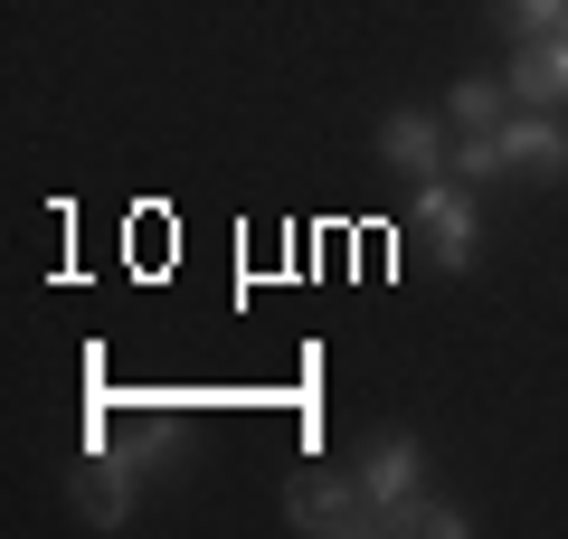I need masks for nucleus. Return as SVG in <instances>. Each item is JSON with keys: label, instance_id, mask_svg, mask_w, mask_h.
I'll list each match as a JSON object with an SVG mask.
<instances>
[{"label": "nucleus", "instance_id": "nucleus-1", "mask_svg": "<svg viewBox=\"0 0 568 539\" xmlns=\"http://www.w3.org/2000/svg\"><path fill=\"white\" fill-rule=\"evenodd\" d=\"M152 474H162V464H152V445H142V436H95L85 482H77V511L95 520V530H114V520L142 501V482H152Z\"/></svg>", "mask_w": 568, "mask_h": 539}, {"label": "nucleus", "instance_id": "nucleus-2", "mask_svg": "<svg viewBox=\"0 0 568 539\" xmlns=\"http://www.w3.org/2000/svg\"><path fill=\"white\" fill-rule=\"evenodd\" d=\"M417 237H426V256H436V275H465V265H474V246H484V209H474V190L455 171L417 190Z\"/></svg>", "mask_w": 568, "mask_h": 539}, {"label": "nucleus", "instance_id": "nucleus-3", "mask_svg": "<svg viewBox=\"0 0 568 539\" xmlns=\"http://www.w3.org/2000/svg\"><path fill=\"white\" fill-rule=\"evenodd\" d=\"M294 530H332V539H379V501L361 492V474H304L284 492Z\"/></svg>", "mask_w": 568, "mask_h": 539}, {"label": "nucleus", "instance_id": "nucleus-4", "mask_svg": "<svg viewBox=\"0 0 568 539\" xmlns=\"http://www.w3.org/2000/svg\"><path fill=\"white\" fill-rule=\"evenodd\" d=\"M351 474H361V492L379 501V520H388V501H407V492L426 482V445L398 436V426H379V436L361 445V464H351Z\"/></svg>", "mask_w": 568, "mask_h": 539}, {"label": "nucleus", "instance_id": "nucleus-5", "mask_svg": "<svg viewBox=\"0 0 568 539\" xmlns=\"http://www.w3.org/2000/svg\"><path fill=\"white\" fill-rule=\"evenodd\" d=\"M503 161L530 171V180H559L568 171V123L549 114V104H511L503 114Z\"/></svg>", "mask_w": 568, "mask_h": 539}, {"label": "nucleus", "instance_id": "nucleus-6", "mask_svg": "<svg viewBox=\"0 0 568 539\" xmlns=\"http://www.w3.org/2000/svg\"><path fill=\"white\" fill-rule=\"evenodd\" d=\"M446 152H455V142L436 133V114H388L379 123V161L407 171V180H446Z\"/></svg>", "mask_w": 568, "mask_h": 539}, {"label": "nucleus", "instance_id": "nucleus-7", "mask_svg": "<svg viewBox=\"0 0 568 539\" xmlns=\"http://www.w3.org/2000/svg\"><path fill=\"white\" fill-rule=\"evenodd\" d=\"M465 530H474V520L455 511L436 482H417L407 501H388V520H379V539H465Z\"/></svg>", "mask_w": 568, "mask_h": 539}, {"label": "nucleus", "instance_id": "nucleus-8", "mask_svg": "<svg viewBox=\"0 0 568 539\" xmlns=\"http://www.w3.org/2000/svg\"><path fill=\"white\" fill-rule=\"evenodd\" d=\"M503 85H511V104H559L568 95V39H521Z\"/></svg>", "mask_w": 568, "mask_h": 539}, {"label": "nucleus", "instance_id": "nucleus-9", "mask_svg": "<svg viewBox=\"0 0 568 539\" xmlns=\"http://www.w3.org/2000/svg\"><path fill=\"white\" fill-rule=\"evenodd\" d=\"M446 114L465 123V133H493V123L511 114V85H503V77H455V85H446Z\"/></svg>", "mask_w": 568, "mask_h": 539}, {"label": "nucleus", "instance_id": "nucleus-10", "mask_svg": "<svg viewBox=\"0 0 568 539\" xmlns=\"http://www.w3.org/2000/svg\"><path fill=\"white\" fill-rule=\"evenodd\" d=\"M446 171L465 180V190H474V180H503V171H511V161H503V123H493V133H455Z\"/></svg>", "mask_w": 568, "mask_h": 539}, {"label": "nucleus", "instance_id": "nucleus-11", "mask_svg": "<svg viewBox=\"0 0 568 539\" xmlns=\"http://www.w3.org/2000/svg\"><path fill=\"white\" fill-rule=\"evenodd\" d=\"M503 20H511V39H559L568 0H503Z\"/></svg>", "mask_w": 568, "mask_h": 539}, {"label": "nucleus", "instance_id": "nucleus-12", "mask_svg": "<svg viewBox=\"0 0 568 539\" xmlns=\"http://www.w3.org/2000/svg\"><path fill=\"white\" fill-rule=\"evenodd\" d=\"M559 39H568V29H559Z\"/></svg>", "mask_w": 568, "mask_h": 539}]
</instances>
